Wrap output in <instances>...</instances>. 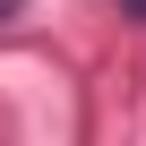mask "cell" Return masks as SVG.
Masks as SVG:
<instances>
[{
  "label": "cell",
  "instance_id": "6da1fadb",
  "mask_svg": "<svg viewBox=\"0 0 146 146\" xmlns=\"http://www.w3.org/2000/svg\"><path fill=\"white\" fill-rule=\"evenodd\" d=\"M120 17H137V26H146V0H120Z\"/></svg>",
  "mask_w": 146,
  "mask_h": 146
},
{
  "label": "cell",
  "instance_id": "7a4b0ae2",
  "mask_svg": "<svg viewBox=\"0 0 146 146\" xmlns=\"http://www.w3.org/2000/svg\"><path fill=\"white\" fill-rule=\"evenodd\" d=\"M17 9H26V0H0V26H9V17H17Z\"/></svg>",
  "mask_w": 146,
  "mask_h": 146
}]
</instances>
